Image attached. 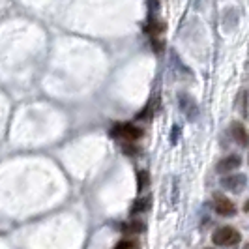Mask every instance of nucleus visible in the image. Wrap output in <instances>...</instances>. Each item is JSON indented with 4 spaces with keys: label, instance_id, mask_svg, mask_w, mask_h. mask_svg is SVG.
Instances as JSON below:
<instances>
[{
    "label": "nucleus",
    "instance_id": "nucleus-17",
    "mask_svg": "<svg viewBox=\"0 0 249 249\" xmlns=\"http://www.w3.org/2000/svg\"><path fill=\"white\" fill-rule=\"evenodd\" d=\"M248 249H249V246H248Z\"/></svg>",
    "mask_w": 249,
    "mask_h": 249
},
{
    "label": "nucleus",
    "instance_id": "nucleus-4",
    "mask_svg": "<svg viewBox=\"0 0 249 249\" xmlns=\"http://www.w3.org/2000/svg\"><path fill=\"white\" fill-rule=\"evenodd\" d=\"M213 210L219 215H223V217H231V215L236 213V204L229 197H225L221 193H215L213 195Z\"/></svg>",
    "mask_w": 249,
    "mask_h": 249
},
{
    "label": "nucleus",
    "instance_id": "nucleus-5",
    "mask_svg": "<svg viewBox=\"0 0 249 249\" xmlns=\"http://www.w3.org/2000/svg\"><path fill=\"white\" fill-rule=\"evenodd\" d=\"M221 186L227 189V191H232V193H242L246 186H248V176L246 175H229L221 178Z\"/></svg>",
    "mask_w": 249,
    "mask_h": 249
},
{
    "label": "nucleus",
    "instance_id": "nucleus-14",
    "mask_svg": "<svg viewBox=\"0 0 249 249\" xmlns=\"http://www.w3.org/2000/svg\"><path fill=\"white\" fill-rule=\"evenodd\" d=\"M133 248H135V244H133V242H120L114 249H133Z\"/></svg>",
    "mask_w": 249,
    "mask_h": 249
},
{
    "label": "nucleus",
    "instance_id": "nucleus-7",
    "mask_svg": "<svg viewBox=\"0 0 249 249\" xmlns=\"http://www.w3.org/2000/svg\"><path fill=\"white\" fill-rule=\"evenodd\" d=\"M231 135H232V139L236 141L240 146H248L249 144V133L244 124L232 122V124H231Z\"/></svg>",
    "mask_w": 249,
    "mask_h": 249
},
{
    "label": "nucleus",
    "instance_id": "nucleus-16",
    "mask_svg": "<svg viewBox=\"0 0 249 249\" xmlns=\"http://www.w3.org/2000/svg\"><path fill=\"white\" fill-rule=\"evenodd\" d=\"M244 212L249 213V200H246V204H244Z\"/></svg>",
    "mask_w": 249,
    "mask_h": 249
},
{
    "label": "nucleus",
    "instance_id": "nucleus-3",
    "mask_svg": "<svg viewBox=\"0 0 249 249\" xmlns=\"http://www.w3.org/2000/svg\"><path fill=\"white\" fill-rule=\"evenodd\" d=\"M178 107H180V111L184 112V116H186L187 120H191V122L199 116V105H197V101L193 100L189 94H186V92L178 94Z\"/></svg>",
    "mask_w": 249,
    "mask_h": 249
},
{
    "label": "nucleus",
    "instance_id": "nucleus-10",
    "mask_svg": "<svg viewBox=\"0 0 249 249\" xmlns=\"http://www.w3.org/2000/svg\"><path fill=\"white\" fill-rule=\"evenodd\" d=\"M141 231H144V225L141 223V221H135V219H131V223L124 225V232L125 234H137Z\"/></svg>",
    "mask_w": 249,
    "mask_h": 249
},
{
    "label": "nucleus",
    "instance_id": "nucleus-2",
    "mask_svg": "<svg viewBox=\"0 0 249 249\" xmlns=\"http://www.w3.org/2000/svg\"><path fill=\"white\" fill-rule=\"evenodd\" d=\"M111 135L112 137H118L122 139L124 142H133V141H139V139L144 135V131L135 124H116L114 127L111 129Z\"/></svg>",
    "mask_w": 249,
    "mask_h": 249
},
{
    "label": "nucleus",
    "instance_id": "nucleus-1",
    "mask_svg": "<svg viewBox=\"0 0 249 249\" xmlns=\"http://www.w3.org/2000/svg\"><path fill=\"white\" fill-rule=\"evenodd\" d=\"M212 242L219 248H232V246H238L242 242V234L234 227L225 225V227H219V229L213 231Z\"/></svg>",
    "mask_w": 249,
    "mask_h": 249
},
{
    "label": "nucleus",
    "instance_id": "nucleus-9",
    "mask_svg": "<svg viewBox=\"0 0 249 249\" xmlns=\"http://www.w3.org/2000/svg\"><path fill=\"white\" fill-rule=\"evenodd\" d=\"M150 202H152V199L150 197H142V199H139L133 202V206H131V215H135V213H141V212H144V210H148V206H150Z\"/></svg>",
    "mask_w": 249,
    "mask_h": 249
},
{
    "label": "nucleus",
    "instance_id": "nucleus-6",
    "mask_svg": "<svg viewBox=\"0 0 249 249\" xmlns=\"http://www.w3.org/2000/svg\"><path fill=\"white\" fill-rule=\"evenodd\" d=\"M240 165H242V158H240L238 154H231V156L223 158L221 161L215 165V171H217L219 175H229V173L240 169Z\"/></svg>",
    "mask_w": 249,
    "mask_h": 249
},
{
    "label": "nucleus",
    "instance_id": "nucleus-13",
    "mask_svg": "<svg viewBox=\"0 0 249 249\" xmlns=\"http://www.w3.org/2000/svg\"><path fill=\"white\" fill-rule=\"evenodd\" d=\"M122 148H124V152L125 154H129V156L139 154V148L135 146V144H131V142H124V144H122Z\"/></svg>",
    "mask_w": 249,
    "mask_h": 249
},
{
    "label": "nucleus",
    "instance_id": "nucleus-8",
    "mask_svg": "<svg viewBox=\"0 0 249 249\" xmlns=\"http://www.w3.org/2000/svg\"><path fill=\"white\" fill-rule=\"evenodd\" d=\"M171 64H173L175 71L180 75V77H193L191 70H189L186 64H184L182 60H180V58H178V54H176L175 51H171Z\"/></svg>",
    "mask_w": 249,
    "mask_h": 249
},
{
    "label": "nucleus",
    "instance_id": "nucleus-11",
    "mask_svg": "<svg viewBox=\"0 0 249 249\" xmlns=\"http://www.w3.org/2000/svg\"><path fill=\"white\" fill-rule=\"evenodd\" d=\"M148 184H150V175L146 173V171H141V173H139V184H137V189H139V191H144Z\"/></svg>",
    "mask_w": 249,
    "mask_h": 249
},
{
    "label": "nucleus",
    "instance_id": "nucleus-15",
    "mask_svg": "<svg viewBox=\"0 0 249 249\" xmlns=\"http://www.w3.org/2000/svg\"><path fill=\"white\" fill-rule=\"evenodd\" d=\"M176 137H178V125L173 127V137H171V142H173V144L176 142Z\"/></svg>",
    "mask_w": 249,
    "mask_h": 249
},
{
    "label": "nucleus",
    "instance_id": "nucleus-12",
    "mask_svg": "<svg viewBox=\"0 0 249 249\" xmlns=\"http://www.w3.org/2000/svg\"><path fill=\"white\" fill-rule=\"evenodd\" d=\"M246 100H248V94H246V90H242L240 94H238V103H240V109H242V114L246 116Z\"/></svg>",
    "mask_w": 249,
    "mask_h": 249
}]
</instances>
